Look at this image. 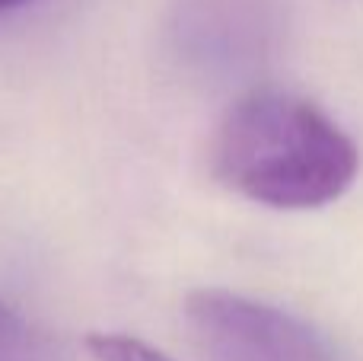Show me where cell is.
<instances>
[{"mask_svg": "<svg viewBox=\"0 0 363 361\" xmlns=\"http://www.w3.org/2000/svg\"><path fill=\"white\" fill-rule=\"evenodd\" d=\"M207 163L223 189L249 202L309 211L338 202L357 183L360 151L315 102L252 87L217 122Z\"/></svg>", "mask_w": 363, "mask_h": 361, "instance_id": "cell-1", "label": "cell"}, {"mask_svg": "<svg viewBox=\"0 0 363 361\" xmlns=\"http://www.w3.org/2000/svg\"><path fill=\"white\" fill-rule=\"evenodd\" d=\"M287 32L284 0H169L163 45L204 87H249L274 64Z\"/></svg>", "mask_w": 363, "mask_h": 361, "instance_id": "cell-2", "label": "cell"}, {"mask_svg": "<svg viewBox=\"0 0 363 361\" xmlns=\"http://www.w3.org/2000/svg\"><path fill=\"white\" fill-rule=\"evenodd\" d=\"M185 323L207 361H341L300 317L226 288L188 294Z\"/></svg>", "mask_w": 363, "mask_h": 361, "instance_id": "cell-3", "label": "cell"}, {"mask_svg": "<svg viewBox=\"0 0 363 361\" xmlns=\"http://www.w3.org/2000/svg\"><path fill=\"white\" fill-rule=\"evenodd\" d=\"M0 361H55L42 333L0 301Z\"/></svg>", "mask_w": 363, "mask_h": 361, "instance_id": "cell-4", "label": "cell"}, {"mask_svg": "<svg viewBox=\"0 0 363 361\" xmlns=\"http://www.w3.org/2000/svg\"><path fill=\"white\" fill-rule=\"evenodd\" d=\"M83 345L93 361H176L163 349L128 333H89Z\"/></svg>", "mask_w": 363, "mask_h": 361, "instance_id": "cell-5", "label": "cell"}, {"mask_svg": "<svg viewBox=\"0 0 363 361\" xmlns=\"http://www.w3.org/2000/svg\"><path fill=\"white\" fill-rule=\"evenodd\" d=\"M23 4H29V0H0V13H10V10H16V6H23Z\"/></svg>", "mask_w": 363, "mask_h": 361, "instance_id": "cell-6", "label": "cell"}]
</instances>
